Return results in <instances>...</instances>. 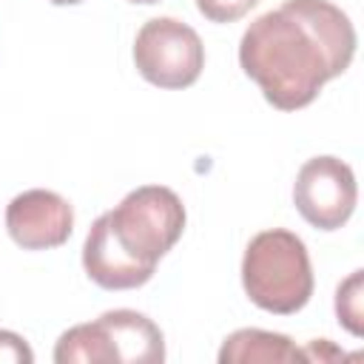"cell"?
I'll list each match as a JSON object with an SVG mask.
<instances>
[{"mask_svg":"<svg viewBox=\"0 0 364 364\" xmlns=\"http://www.w3.org/2000/svg\"><path fill=\"white\" fill-rule=\"evenodd\" d=\"M182 230V199L171 188L142 185L91 225L82 245V267L88 279L105 290L139 287L154 276L156 262L179 242Z\"/></svg>","mask_w":364,"mask_h":364,"instance_id":"obj_2","label":"cell"},{"mask_svg":"<svg viewBox=\"0 0 364 364\" xmlns=\"http://www.w3.org/2000/svg\"><path fill=\"white\" fill-rule=\"evenodd\" d=\"M355 28L330 0H284L256 17L239 43L245 74L279 111L310 105L321 85L347 71Z\"/></svg>","mask_w":364,"mask_h":364,"instance_id":"obj_1","label":"cell"},{"mask_svg":"<svg viewBox=\"0 0 364 364\" xmlns=\"http://www.w3.org/2000/svg\"><path fill=\"white\" fill-rule=\"evenodd\" d=\"M48 3H54V6H74V3H82V0H48Z\"/></svg>","mask_w":364,"mask_h":364,"instance_id":"obj_13","label":"cell"},{"mask_svg":"<svg viewBox=\"0 0 364 364\" xmlns=\"http://www.w3.org/2000/svg\"><path fill=\"white\" fill-rule=\"evenodd\" d=\"M358 188L353 168L336 156H313L301 165L293 202L304 222L318 230H338L355 210Z\"/></svg>","mask_w":364,"mask_h":364,"instance_id":"obj_5","label":"cell"},{"mask_svg":"<svg viewBox=\"0 0 364 364\" xmlns=\"http://www.w3.org/2000/svg\"><path fill=\"white\" fill-rule=\"evenodd\" d=\"M54 361L57 364H108V361H114L100 321H88V324H77V327L65 330L54 347Z\"/></svg>","mask_w":364,"mask_h":364,"instance_id":"obj_9","label":"cell"},{"mask_svg":"<svg viewBox=\"0 0 364 364\" xmlns=\"http://www.w3.org/2000/svg\"><path fill=\"white\" fill-rule=\"evenodd\" d=\"M242 284L250 301L267 313H299L313 296V267L304 242L282 228L250 239L242 259Z\"/></svg>","mask_w":364,"mask_h":364,"instance_id":"obj_3","label":"cell"},{"mask_svg":"<svg viewBox=\"0 0 364 364\" xmlns=\"http://www.w3.org/2000/svg\"><path fill=\"white\" fill-rule=\"evenodd\" d=\"M134 63L151 85L188 88L205 68V46L188 23L176 17H154L136 31Z\"/></svg>","mask_w":364,"mask_h":364,"instance_id":"obj_4","label":"cell"},{"mask_svg":"<svg viewBox=\"0 0 364 364\" xmlns=\"http://www.w3.org/2000/svg\"><path fill=\"white\" fill-rule=\"evenodd\" d=\"M6 230L26 250L60 247L74 230V210L54 191H23L6 208Z\"/></svg>","mask_w":364,"mask_h":364,"instance_id":"obj_6","label":"cell"},{"mask_svg":"<svg viewBox=\"0 0 364 364\" xmlns=\"http://www.w3.org/2000/svg\"><path fill=\"white\" fill-rule=\"evenodd\" d=\"M34 353L23 341V336L11 330H0V364H31Z\"/></svg>","mask_w":364,"mask_h":364,"instance_id":"obj_12","label":"cell"},{"mask_svg":"<svg viewBox=\"0 0 364 364\" xmlns=\"http://www.w3.org/2000/svg\"><path fill=\"white\" fill-rule=\"evenodd\" d=\"M284 361H307V355L287 336L256 327L230 333L219 350V364H284Z\"/></svg>","mask_w":364,"mask_h":364,"instance_id":"obj_8","label":"cell"},{"mask_svg":"<svg viewBox=\"0 0 364 364\" xmlns=\"http://www.w3.org/2000/svg\"><path fill=\"white\" fill-rule=\"evenodd\" d=\"M97 321L108 338L114 361L156 364L165 358L162 330L148 316H142L136 310H108Z\"/></svg>","mask_w":364,"mask_h":364,"instance_id":"obj_7","label":"cell"},{"mask_svg":"<svg viewBox=\"0 0 364 364\" xmlns=\"http://www.w3.org/2000/svg\"><path fill=\"white\" fill-rule=\"evenodd\" d=\"M131 3H142V6H151V3H159V0H131Z\"/></svg>","mask_w":364,"mask_h":364,"instance_id":"obj_14","label":"cell"},{"mask_svg":"<svg viewBox=\"0 0 364 364\" xmlns=\"http://www.w3.org/2000/svg\"><path fill=\"white\" fill-rule=\"evenodd\" d=\"M361 282H364V270H355L347 282L338 284V293H336V316L338 321L353 333V336H361L364 327H361Z\"/></svg>","mask_w":364,"mask_h":364,"instance_id":"obj_10","label":"cell"},{"mask_svg":"<svg viewBox=\"0 0 364 364\" xmlns=\"http://www.w3.org/2000/svg\"><path fill=\"white\" fill-rule=\"evenodd\" d=\"M259 0H196V9L210 20V23H233L245 17Z\"/></svg>","mask_w":364,"mask_h":364,"instance_id":"obj_11","label":"cell"}]
</instances>
